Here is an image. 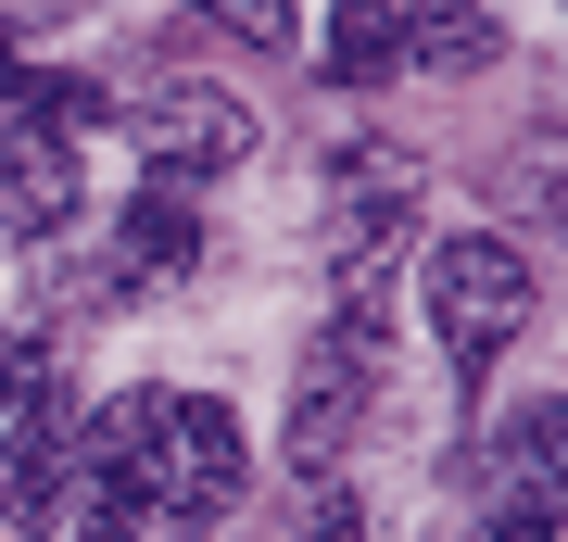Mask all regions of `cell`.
<instances>
[{
    "label": "cell",
    "instance_id": "1",
    "mask_svg": "<svg viewBox=\"0 0 568 542\" xmlns=\"http://www.w3.org/2000/svg\"><path fill=\"white\" fill-rule=\"evenodd\" d=\"M253 480V442L215 391H140L77 429V492L102 542H203Z\"/></svg>",
    "mask_w": 568,
    "mask_h": 542
},
{
    "label": "cell",
    "instance_id": "2",
    "mask_svg": "<svg viewBox=\"0 0 568 542\" xmlns=\"http://www.w3.org/2000/svg\"><path fill=\"white\" fill-rule=\"evenodd\" d=\"M114 89L51 76V63H0V215L26 241H51L77 215V126H102Z\"/></svg>",
    "mask_w": 568,
    "mask_h": 542
},
{
    "label": "cell",
    "instance_id": "3",
    "mask_svg": "<svg viewBox=\"0 0 568 542\" xmlns=\"http://www.w3.org/2000/svg\"><path fill=\"white\" fill-rule=\"evenodd\" d=\"M530 303H544V278H530V253L493 241V227H455V241L429 253V328H443V366H455V379H480V366L518 341Z\"/></svg>",
    "mask_w": 568,
    "mask_h": 542
},
{
    "label": "cell",
    "instance_id": "4",
    "mask_svg": "<svg viewBox=\"0 0 568 542\" xmlns=\"http://www.w3.org/2000/svg\"><path fill=\"white\" fill-rule=\"evenodd\" d=\"M126 126H140V177L178 190V202L215 190V177H241L253 140H265L253 101H227L215 76H164V89H140V101H126Z\"/></svg>",
    "mask_w": 568,
    "mask_h": 542
},
{
    "label": "cell",
    "instance_id": "5",
    "mask_svg": "<svg viewBox=\"0 0 568 542\" xmlns=\"http://www.w3.org/2000/svg\"><path fill=\"white\" fill-rule=\"evenodd\" d=\"M366 391H379V253L354 265V303H342V328H316V354H304V391H291V467H304V480H328V454L354 442Z\"/></svg>",
    "mask_w": 568,
    "mask_h": 542
},
{
    "label": "cell",
    "instance_id": "6",
    "mask_svg": "<svg viewBox=\"0 0 568 542\" xmlns=\"http://www.w3.org/2000/svg\"><path fill=\"white\" fill-rule=\"evenodd\" d=\"M480 480H493V504H506V518H530V530H556V518H568V403H556V391L530 403V417L493 429Z\"/></svg>",
    "mask_w": 568,
    "mask_h": 542
},
{
    "label": "cell",
    "instance_id": "7",
    "mask_svg": "<svg viewBox=\"0 0 568 542\" xmlns=\"http://www.w3.org/2000/svg\"><path fill=\"white\" fill-rule=\"evenodd\" d=\"M190 253H203V215H190L178 190H140L126 227H114V290H126V303H140V290H178Z\"/></svg>",
    "mask_w": 568,
    "mask_h": 542
},
{
    "label": "cell",
    "instance_id": "8",
    "mask_svg": "<svg viewBox=\"0 0 568 542\" xmlns=\"http://www.w3.org/2000/svg\"><path fill=\"white\" fill-rule=\"evenodd\" d=\"M392 39H405V76H417V63H429V76H480V63L506 51L480 0H392Z\"/></svg>",
    "mask_w": 568,
    "mask_h": 542
},
{
    "label": "cell",
    "instance_id": "9",
    "mask_svg": "<svg viewBox=\"0 0 568 542\" xmlns=\"http://www.w3.org/2000/svg\"><path fill=\"white\" fill-rule=\"evenodd\" d=\"M328 76H342V89H392V76H405L392 0H342V13H328Z\"/></svg>",
    "mask_w": 568,
    "mask_h": 542
},
{
    "label": "cell",
    "instance_id": "10",
    "mask_svg": "<svg viewBox=\"0 0 568 542\" xmlns=\"http://www.w3.org/2000/svg\"><path fill=\"white\" fill-rule=\"evenodd\" d=\"M190 13L227 25L241 51H291V39H304V13H291V0H190Z\"/></svg>",
    "mask_w": 568,
    "mask_h": 542
},
{
    "label": "cell",
    "instance_id": "11",
    "mask_svg": "<svg viewBox=\"0 0 568 542\" xmlns=\"http://www.w3.org/2000/svg\"><path fill=\"white\" fill-rule=\"evenodd\" d=\"M304 542H366V504H354V492H316V504H304Z\"/></svg>",
    "mask_w": 568,
    "mask_h": 542
},
{
    "label": "cell",
    "instance_id": "12",
    "mask_svg": "<svg viewBox=\"0 0 568 542\" xmlns=\"http://www.w3.org/2000/svg\"><path fill=\"white\" fill-rule=\"evenodd\" d=\"M467 542H556V530H530V518H506V504H480V530Z\"/></svg>",
    "mask_w": 568,
    "mask_h": 542
}]
</instances>
